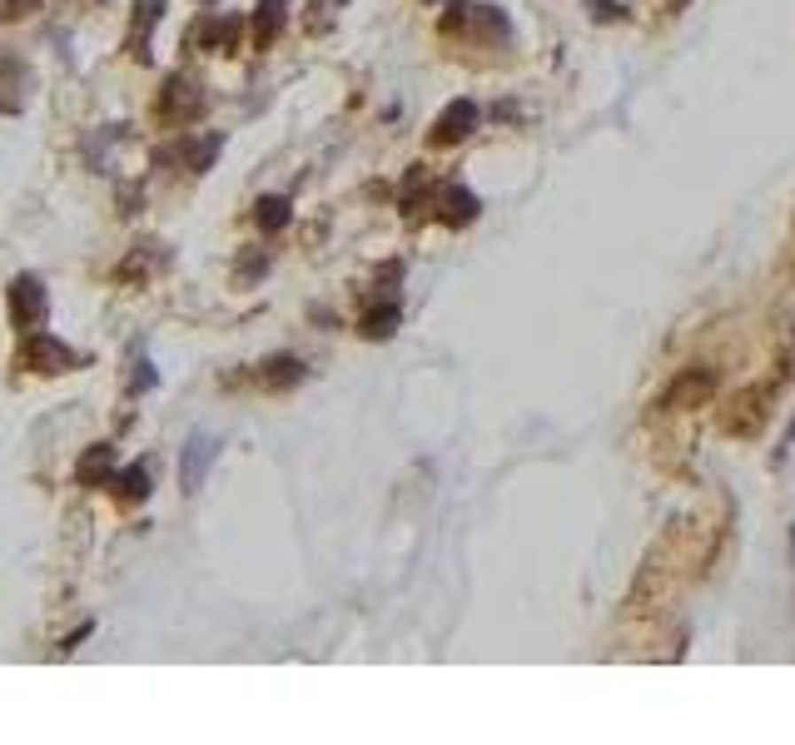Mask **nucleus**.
I'll list each match as a JSON object with an SVG mask.
<instances>
[{
  "instance_id": "obj_1",
  "label": "nucleus",
  "mask_w": 795,
  "mask_h": 745,
  "mask_svg": "<svg viewBox=\"0 0 795 745\" xmlns=\"http://www.w3.org/2000/svg\"><path fill=\"white\" fill-rule=\"evenodd\" d=\"M5 304H11V323L15 329H35L40 318H45V308H51V299H45V289H40V278H30V274H20L5 289Z\"/></svg>"
},
{
  "instance_id": "obj_2",
  "label": "nucleus",
  "mask_w": 795,
  "mask_h": 745,
  "mask_svg": "<svg viewBox=\"0 0 795 745\" xmlns=\"http://www.w3.org/2000/svg\"><path fill=\"white\" fill-rule=\"evenodd\" d=\"M75 363L80 358L51 333H30L26 348H20V368H30V373H70Z\"/></svg>"
},
{
  "instance_id": "obj_3",
  "label": "nucleus",
  "mask_w": 795,
  "mask_h": 745,
  "mask_svg": "<svg viewBox=\"0 0 795 745\" xmlns=\"http://www.w3.org/2000/svg\"><path fill=\"white\" fill-rule=\"evenodd\" d=\"M219 457V438L214 432H194L190 442H184V457H179V482H184V493H199L204 472L214 468Z\"/></svg>"
},
{
  "instance_id": "obj_4",
  "label": "nucleus",
  "mask_w": 795,
  "mask_h": 745,
  "mask_svg": "<svg viewBox=\"0 0 795 745\" xmlns=\"http://www.w3.org/2000/svg\"><path fill=\"white\" fill-rule=\"evenodd\" d=\"M199 110H204V89H194L190 80H169L165 95H160V114H165V120H175V125L194 120Z\"/></svg>"
},
{
  "instance_id": "obj_5",
  "label": "nucleus",
  "mask_w": 795,
  "mask_h": 745,
  "mask_svg": "<svg viewBox=\"0 0 795 745\" xmlns=\"http://www.w3.org/2000/svg\"><path fill=\"white\" fill-rule=\"evenodd\" d=\"M160 11H165V0H139V11H135V35H129V50H135L139 65H150V30L160 26Z\"/></svg>"
},
{
  "instance_id": "obj_6",
  "label": "nucleus",
  "mask_w": 795,
  "mask_h": 745,
  "mask_svg": "<svg viewBox=\"0 0 795 745\" xmlns=\"http://www.w3.org/2000/svg\"><path fill=\"white\" fill-rule=\"evenodd\" d=\"M472 125H478V105L457 100V105H448V110H442V120H438V129H433V139H438V144H453V139H463Z\"/></svg>"
},
{
  "instance_id": "obj_7",
  "label": "nucleus",
  "mask_w": 795,
  "mask_h": 745,
  "mask_svg": "<svg viewBox=\"0 0 795 745\" xmlns=\"http://www.w3.org/2000/svg\"><path fill=\"white\" fill-rule=\"evenodd\" d=\"M284 5H289V0H259V11H253V40H259V50L274 45L278 26H284V15H289Z\"/></svg>"
},
{
  "instance_id": "obj_8",
  "label": "nucleus",
  "mask_w": 795,
  "mask_h": 745,
  "mask_svg": "<svg viewBox=\"0 0 795 745\" xmlns=\"http://www.w3.org/2000/svg\"><path fill=\"white\" fill-rule=\"evenodd\" d=\"M114 497H120V502H144V497H150V472L144 468H129V472H114Z\"/></svg>"
},
{
  "instance_id": "obj_9",
  "label": "nucleus",
  "mask_w": 795,
  "mask_h": 745,
  "mask_svg": "<svg viewBox=\"0 0 795 745\" xmlns=\"http://www.w3.org/2000/svg\"><path fill=\"white\" fill-rule=\"evenodd\" d=\"M253 219H259V229H264V234L284 229V224H289V199H284V194H269V199H259Z\"/></svg>"
},
{
  "instance_id": "obj_10",
  "label": "nucleus",
  "mask_w": 795,
  "mask_h": 745,
  "mask_svg": "<svg viewBox=\"0 0 795 745\" xmlns=\"http://www.w3.org/2000/svg\"><path fill=\"white\" fill-rule=\"evenodd\" d=\"M219 144H224V139H219V135H214V139H194V144H184V150H179V154H184V165H190L194 175H199V169H209V165H214Z\"/></svg>"
},
{
  "instance_id": "obj_11",
  "label": "nucleus",
  "mask_w": 795,
  "mask_h": 745,
  "mask_svg": "<svg viewBox=\"0 0 795 745\" xmlns=\"http://www.w3.org/2000/svg\"><path fill=\"white\" fill-rule=\"evenodd\" d=\"M80 482H110V447H90L80 457Z\"/></svg>"
},
{
  "instance_id": "obj_12",
  "label": "nucleus",
  "mask_w": 795,
  "mask_h": 745,
  "mask_svg": "<svg viewBox=\"0 0 795 745\" xmlns=\"http://www.w3.org/2000/svg\"><path fill=\"white\" fill-rule=\"evenodd\" d=\"M299 378H303V363H299V358H274V363H269V373H264L269 388H293Z\"/></svg>"
},
{
  "instance_id": "obj_13",
  "label": "nucleus",
  "mask_w": 795,
  "mask_h": 745,
  "mask_svg": "<svg viewBox=\"0 0 795 745\" xmlns=\"http://www.w3.org/2000/svg\"><path fill=\"white\" fill-rule=\"evenodd\" d=\"M393 323H398V304L378 308V314H368V318H363V333H368V338H388Z\"/></svg>"
},
{
  "instance_id": "obj_14",
  "label": "nucleus",
  "mask_w": 795,
  "mask_h": 745,
  "mask_svg": "<svg viewBox=\"0 0 795 745\" xmlns=\"http://www.w3.org/2000/svg\"><path fill=\"white\" fill-rule=\"evenodd\" d=\"M144 388H154V368L150 363H139V373H135V392H144Z\"/></svg>"
},
{
  "instance_id": "obj_15",
  "label": "nucleus",
  "mask_w": 795,
  "mask_h": 745,
  "mask_svg": "<svg viewBox=\"0 0 795 745\" xmlns=\"http://www.w3.org/2000/svg\"><path fill=\"white\" fill-rule=\"evenodd\" d=\"M5 5H11V11H5V15H30V11H35V5H40V0H5Z\"/></svg>"
}]
</instances>
